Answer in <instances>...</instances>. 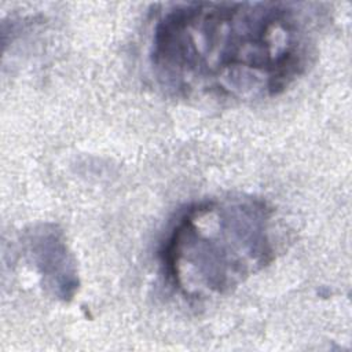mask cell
<instances>
[{
    "mask_svg": "<svg viewBox=\"0 0 352 352\" xmlns=\"http://www.w3.org/2000/svg\"><path fill=\"white\" fill-rule=\"evenodd\" d=\"M316 28L302 3H175L155 16L148 62L157 82L177 96L274 98L311 65Z\"/></svg>",
    "mask_w": 352,
    "mask_h": 352,
    "instance_id": "1",
    "label": "cell"
},
{
    "mask_svg": "<svg viewBox=\"0 0 352 352\" xmlns=\"http://www.w3.org/2000/svg\"><path fill=\"white\" fill-rule=\"evenodd\" d=\"M274 212L254 197L204 199L190 205L168 231L160 260L184 298L226 296L275 257Z\"/></svg>",
    "mask_w": 352,
    "mask_h": 352,
    "instance_id": "2",
    "label": "cell"
},
{
    "mask_svg": "<svg viewBox=\"0 0 352 352\" xmlns=\"http://www.w3.org/2000/svg\"><path fill=\"white\" fill-rule=\"evenodd\" d=\"M22 246L41 286L58 300H72L80 280L74 256L62 230L50 223L34 226L25 232Z\"/></svg>",
    "mask_w": 352,
    "mask_h": 352,
    "instance_id": "3",
    "label": "cell"
}]
</instances>
